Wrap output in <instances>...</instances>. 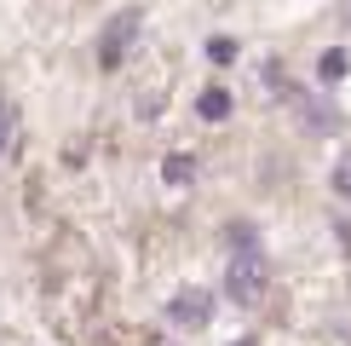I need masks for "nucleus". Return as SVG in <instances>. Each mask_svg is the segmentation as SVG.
I'll return each mask as SVG.
<instances>
[{
	"label": "nucleus",
	"mask_w": 351,
	"mask_h": 346,
	"mask_svg": "<svg viewBox=\"0 0 351 346\" xmlns=\"http://www.w3.org/2000/svg\"><path fill=\"white\" fill-rule=\"evenodd\" d=\"M138 23H144V12L138 6H127V12H115V18L104 23V35H98V64L115 69L127 58V47H133V35H138Z\"/></svg>",
	"instance_id": "nucleus-2"
},
{
	"label": "nucleus",
	"mask_w": 351,
	"mask_h": 346,
	"mask_svg": "<svg viewBox=\"0 0 351 346\" xmlns=\"http://www.w3.org/2000/svg\"><path fill=\"white\" fill-rule=\"evenodd\" d=\"M265 283H271V271H265V254H259V249H237V254H230L225 295L237 300V306H259V300H265Z\"/></svg>",
	"instance_id": "nucleus-1"
},
{
	"label": "nucleus",
	"mask_w": 351,
	"mask_h": 346,
	"mask_svg": "<svg viewBox=\"0 0 351 346\" xmlns=\"http://www.w3.org/2000/svg\"><path fill=\"white\" fill-rule=\"evenodd\" d=\"M162 173H167V185H184L196 168H190V156H167V162H162Z\"/></svg>",
	"instance_id": "nucleus-7"
},
{
	"label": "nucleus",
	"mask_w": 351,
	"mask_h": 346,
	"mask_svg": "<svg viewBox=\"0 0 351 346\" xmlns=\"http://www.w3.org/2000/svg\"><path fill=\"white\" fill-rule=\"evenodd\" d=\"M208 58H213V64H230V58H237V41H230V35H213V41H208Z\"/></svg>",
	"instance_id": "nucleus-8"
},
{
	"label": "nucleus",
	"mask_w": 351,
	"mask_h": 346,
	"mask_svg": "<svg viewBox=\"0 0 351 346\" xmlns=\"http://www.w3.org/2000/svg\"><path fill=\"white\" fill-rule=\"evenodd\" d=\"M317 76H323V81H340V76H346V52H340V47H334V52H323Z\"/></svg>",
	"instance_id": "nucleus-6"
},
{
	"label": "nucleus",
	"mask_w": 351,
	"mask_h": 346,
	"mask_svg": "<svg viewBox=\"0 0 351 346\" xmlns=\"http://www.w3.org/2000/svg\"><path fill=\"white\" fill-rule=\"evenodd\" d=\"M156 346H162V341H156Z\"/></svg>",
	"instance_id": "nucleus-12"
},
{
	"label": "nucleus",
	"mask_w": 351,
	"mask_h": 346,
	"mask_svg": "<svg viewBox=\"0 0 351 346\" xmlns=\"http://www.w3.org/2000/svg\"><path fill=\"white\" fill-rule=\"evenodd\" d=\"M328 185H334V196H340V202H351V150H346V156H334Z\"/></svg>",
	"instance_id": "nucleus-5"
},
{
	"label": "nucleus",
	"mask_w": 351,
	"mask_h": 346,
	"mask_svg": "<svg viewBox=\"0 0 351 346\" xmlns=\"http://www.w3.org/2000/svg\"><path fill=\"white\" fill-rule=\"evenodd\" d=\"M196 110L208 115V122H225V115H230V93H225V86H208V93L196 98Z\"/></svg>",
	"instance_id": "nucleus-4"
},
{
	"label": "nucleus",
	"mask_w": 351,
	"mask_h": 346,
	"mask_svg": "<svg viewBox=\"0 0 351 346\" xmlns=\"http://www.w3.org/2000/svg\"><path fill=\"white\" fill-rule=\"evenodd\" d=\"M340 12H346V23H351V0H346V6H340Z\"/></svg>",
	"instance_id": "nucleus-11"
},
{
	"label": "nucleus",
	"mask_w": 351,
	"mask_h": 346,
	"mask_svg": "<svg viewBox=\"0 0 351 346\" xmlns=\"http://www.w3.org/2000/svg\"><path fill=\"white\" fill-rule=\"evenodd\" d=\"M0 144H6V110H0Z\"/></svg>",
	"instance_id": "nucleus-9"
},
{
	"label": "nucleus",
	"mask_w": 351,
	"mask_h": 346,
	"mask_svg": "<svg viewBox=\"0 0 351 346\" xmlns=\"http://www.w3.org/2000/svg\"><path fill=\"white\" fill-rule=\"evenodd\" d=\"M167 317H173L179 329H208V323H213V295L190 283V288H179V295L167 300Z\"/></svg>",
	"instance_id": "nucleus-3"
},
{
	"label": "nucleus",
	"mask_w": 351,
	"mask_h": 346,
	"mask_svg": "<svg viewBox=\"0 0 351 346\" xmlns=\"http://www.w3.org/2000/svg\"><path fill=\"white\" fill-rule=\"evenodd\" d=\"M230 346H259V341H254V335H247V341H230Z\"/></svg>",
	"instance_id": "nucleus-10"
}]
</instances>
